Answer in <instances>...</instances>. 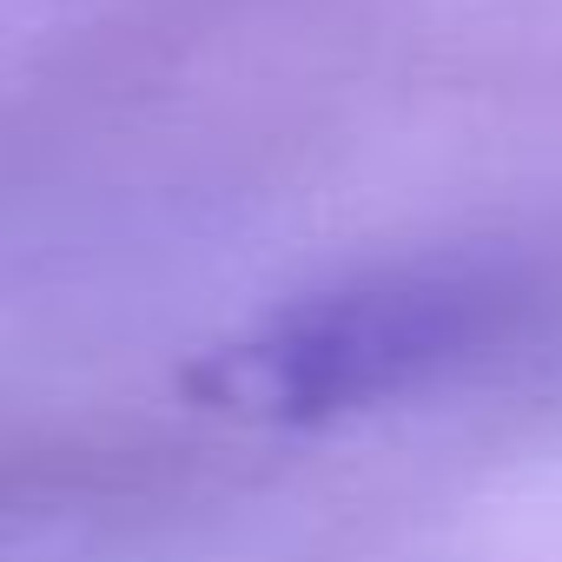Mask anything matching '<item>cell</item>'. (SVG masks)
I'll list each match as a JSON object with an SVG mask.
<instances>
[{"instance_id":"obj_1","label":"cell","mask_w":562,"mask_h":562,"mask_svg":"<svg viewBox=\"0 0 562 562\" xmlns=\"http://www.w3.org/2000/svg\"><path fill=\"white\" fill-rule=\"evenodd\" d=\"M516 318V271L490 258H404L271 305L218 338L186 371V391L238 424L318 430L443 384L503 345Z\"/></svg>"}]
</instances>
